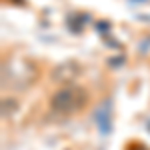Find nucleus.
Returning a JSON list of instances; mask_svg holds the SVG:
<instances>
[{"mask_svg": "<svg viewBox=\"0 0 150 150\" xmlns=\"http://www.w3.org/2000/svg\"><path fill=\"white\" fill-rule=\"evenodd\" d=\"M80 72V68L74 64V62H68V64H62V66H58L56 70H54V80L56 82H68V80H72L76 74Z\"/></svg>", "mask_w": 150, "mask_h": 150, "instance_id": "obj_2", "label": "nucleus"}, {"mask_svg": "<svg viewBox=\"0 0 150 150\" xmlns=\"http://www.w3.org/2000/svg\"><path fill=\"white\" fill-rule=\"evenodd\" d=\"M88 102V92L80 86H62L50 96V108L58 114H74Z\"/></svg>", "mask_w": 150, "mask_h": 150, "instance_id": "obj_1", "label": "nucleus"}]
</instances>
